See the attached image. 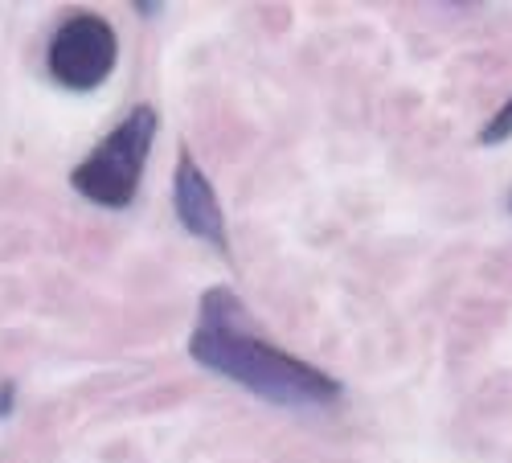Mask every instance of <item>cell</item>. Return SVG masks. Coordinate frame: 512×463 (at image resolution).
<instances>
[{"label": "cell", "instance_id": "1", "mask_svg": "<svg viewBox=\"0 0 512 463\" xmlns=\"http://www.w3.org/2000/svg\"><path fill=\"white\" fill-rule=\"evenodd\" d=\"M189 357L201 369L218 373L283 410H324L345 398L332 373L263 341L259 328L246 316V304L230 287H209L201 296L197 324L189 336Z\"/></svg>", "mask_w": 512, "mask_h": 463}, {"label": "cell", "instance_id": "2", "mask_svg": "<svg viewBox=\"0 0 512 463\" xmlns=\"http://www.w3.org/2000/svg\"><path fill=\"white\" fill-rule=\"evenodd\" d=\"M156 128H160V119H156L152 107H132L123 115L119 128L107 132L91 148V156L70 173V185L87 197L91 205L127 209L136 201V193H140V177H144V164H148Z\"/></svg>", "mask_w": 512, "mask_h": 463}, {"label": "cell", "instance_id": "3", "mask_svg": "<svg viewBox=\"0 0 512 463\" xmlns=\"http://www.w3.org/2000/svg\"><path fill=\"white\" fill-rule=\"evenodd\" d=\"M119 62V37L107 17L74 13L58 25L46 50V70L66 91H95Z\"/></svg>", "mask_w": 512, "mask_h": 463}, {"label": "cell", "instance_id": "4", "mask_svg": "<svg viewBox=\"0 0 512 463\" xmlns=\"http://www.w3.org/2000/svg\"><path fill=\"white\" fill-rule=\"evenodd\" d=\"M173 209H177V218L181 226L209 242V246H218L222 255L230 250V234H226V214H222V201L218 193H213L209 177L197 168V160L189 152H181L177 160V177H173Z\"/></svg>", "mask_w": 512, "mask_h": 463}, {"label": "cell", "instance_id": "5", "mask_svg": "<svg viewBox=\"0 0 512 463\" xmlns=\"http://www.w3.org/2000/svg\"><path fill=\"white\" fill-rule=\"evenodd\" d=\"M508 136H512V99H508V103H504V107L484 123L480 140H484V144H500V140H508Z\"/></svg>", "mask_w": 512, "mask_h": 463}]
</instances>
